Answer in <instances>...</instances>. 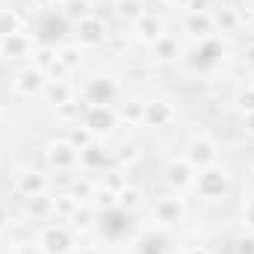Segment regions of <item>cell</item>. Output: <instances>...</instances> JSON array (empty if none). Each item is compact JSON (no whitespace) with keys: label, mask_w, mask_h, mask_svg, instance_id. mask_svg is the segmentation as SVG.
<instances>
[{"label":"cell","mask_w":254,"mask_h":254,"mask_svg":"<svg viewBox=\"0 0 254 254\" xmlns=\"http://www.w3.org/2000/svg\"><path fill=\"white\" fill-rule=\"evenodd\" d=\"M113 160H116L119 166H130V163H136V160H139V145H136V142H122L119 151H113Z\"/></svg>","instance_id":"33"},{"label":"cell","mask_w":254,"mask_h":254,"mask_svg":"<svg viewBox=\"0 0 254 254\" xmlns=\"http://www.w3.org/2000/svg\"><path fill=\"white\" fill-rule=\"evenodd\" d=\"M210 9H213L210 0H190V6H187V12H210Z\"/></svg>","instance_id":"38"},{"label":"cell","mask_w":254,"mask_h":254,"mask_svg":"<svg viewBox=\"0 0 254 254\" xmlns=\"http://www.w3.org/2000/svg\"><path fill=\"white\" fill-rule=\"evenodd\" d=\"M139 254H172V249L166 246V240H145Z\"/></svg>","instance_id":"36"},{"label":"cell","mask_w":254,"mask_h":254,"mask_svg":"<svg viewBox=\"0 0 254 254\" xmlns=\"http://www.w3.org/2000/svg\"><path fill=\"white\" fill-rule=\"evenodd\" d=\"M240 225L254 234V195L243 198V204H240Z\"/></svg>","instance_id":"34"},{"label":"cell","mask_w":254,"mask_h":254,"mask_svg":"<svg viewBox=\"0 0 254 254\" xmlns=\"http://www.w3.org/2000/svg\"><path fill=\"white\" fill-rule=\"evenodd\" d=\"M160 3H169V0H160Z\"/></svg>","instance_id":"48"},{"label":"cell","mask_w":254,"mask_h":254,"mask_svg":"<svg viewBox=\"0 0 254 254\" xmlns=\"http://www.w3.org/2000/svg\"><path fill=\"white\" fill-rule=\"evenodd\" d=\"M119 83L113 80V77H92V80H86V86H83V92H80V98H83V104H107V107H116V101H119Z\"/></svg>","instance_id":"10"},{"label":"cell","mask_w":254,"mask_h":254,"mask_svg":"<svg viewBox=\"0 0 254 254\" xmlns=\"http://www.w3.org/2000/svg\"><path fill=\"white\" fill-rule=\"evenodd\" d=\"M48 3H57V0H48Z\"/></svg>","instance_id":"49"},{"label":"cell","mask_w":254,"mask_h":254,"mask_svg":"<svg viewBox=\"0 0 254 254\" xmlns=\"http://www.w3.org/2000/svg\"><path fill=\"white\" fill-rule=\"evenodd\" d=\"M57 12L74 27L77 21H83L86 15H92V0H60V9Z\"/></svg>","instance_id":"26"},{"label":"cell","mask_w":254,"mask_h":254,"mask_svg":"<svg viewBox=\"0 0 254 254\" xmlns=\"http://www.w3.org/2000/svg\"><path fill=\"white\" fill-rule=\"evenodd\" d=\"M184 33L190 36L195 45L213 39V36H216L213 15H210V12H187V18H184Z\"/></svg>","instance_id":"17"},{"label":"cell","mask_w":254,"mask_h":254,"mask_svg":"<svg viewBox=\"0 0 254 254\" xmlns=\"http://www.w3.org/2000/svg\"><path fill=\"white\" fill-rule=\"evenodd\" d=\"M187 210L190 207H187V198L181 192H163L157 198H148V207H145L148 222L154 228H175V225H181L187 219Z\"/></svg>","instance_id":"2"},{"label":"cell","mask_w":254,"mask_h":254,"mask_svg":"<svg viewBox=\"0 0 254 254\" xmlns=\"http://www.w3.org/2000/svg\"><path fill=\"white\" fill-rule=\"evenodd\" d=\"M148 9H145V3L142 0H116V18L122 21V24H133L136 18H142Z\"/></svg>","instance_id":"27"},{"label":"cell","mask_w":254,"mask_h":254,"mask_svg":"<svg viewBox=\"0 0 254 254\" xmlns=\"http://www.w3.org/2000/svg\"><path fill=\"white\" fill-rule=\"evenodd\" d=\"M169 6H175V9H187L190 0H169Z\"/></svg>","instance_id":"43"},{"label":"cell","mask_w":254,"mask_h":254,"mask_svg":"<svg viewBox=\"0 0 254 254\" xmlns=\"http://www.w3.org/2000/svg\"><path fill=\"white\" fill-rule=\"evenodd\" d=\"M21 27H24V18L15 9H0V39L9 33H18Z\"/></svg>","instance_id":"31"},{"label":"cell","mask_w":254,"mask_h":254,"mask_svg":"<svg viewBox=\"0 0 254 254\" xmlns=\"http://www.w3.org/2000/svg\"><path fill=\"white\" fill-rule=\"evenodd\" d=\"M210 15H213V27H216V36H237V33H243L246 30V15H243V9L240 6H213L210 9Z\"/></svg>","instance_id":"14"},{"label":"cell","mask_w":254,"mask_h":254,"mask_svg":"<svg viewBox=\"0 0 254 254\" xmlns=\"http://www.w3.org/2000/svg\"><path fill=\"white\" fill-rule=\"evenodd\" d=\"M98 228H101V234H107L110 240H122L127 231H130V213H125L122 207L104 210V213H98Z\"/></svg>","instance_id":"16"},{"label":"cell","mask_w":254,"mask_h":254,"mask_svg":"<svg viewBox=\"0 0 254 254\" xmlns=\"http://www.w3.org/2000/svg\"><path fill=\"white\" fill-rule=\"evenodd\" d=\"M252 172H254V160H252Z\"/></svg>","instance_id":"47"},{"label":"cell","mask_w":254,"mask_h":254,"mask_svg":"<svg viewBox=\"0 0 254 254\" xmlns=\"http://www.w3.org/2000/svg\"><path fill=\"white\" fill-rule=\"evenodd\" d=\"M243 133L254 139V113H246V116H243Z\"/></svg>","instance_id":"40"},{"label":"cell","mask_w":254,"mask_h":254,"mask_svg":"<svg viewBox=\"0 0 254 254\" xmlns=\"http://www.w3.org/2000/svg\"><path fill=\"white\" fill-rule=\"evenodd\" d=\"M74 98H77V86L71 80H48V86L42 92V101L48 107H54V110L68 104V101H74Z\"/></svg>","instance_id":"21"},{"label":"cell","mask_w":254,"mask_h":254,"mask_svg":"<svg viewBox=\"0 0 254 254\" xmlns=\"http://www.w3.org/2000/svg\"><path fill=\"white\" fill-rule=\"evenodd\" d=\"M80 207H83V204H80L71 192H60V195H54V219H57V222H68V225H71V219L77 216Z\"/></svg>","instance_id":"23"},{"label":"cell","mask_w":254,"mask_h":254,"mask_svg":"<svg viewBox=\"0 0 254 254\" xmlns=\"http://www.w3.org/2000/svg\"><path fill=\"white\" fill-rule=\"evenodd\" d=\"M119 207L125 210V213H139V210H145L148 207V195L142 187H136V184H127L125 190L119 192Z\"/></svg>","instance_id":"22"},{"label":"cell","mask_w":254,"mask_h":254,"mask_svg":"<svg viewBox=\"0 0 254 254\" xmlns=\"http://www.w3.org/2000/svg\"><path fill=\"white\" fill-rule=\"evenodd\" d=\"M77 246V237H74V228L68 222H42L36 228V252L39 254H71Z\"/></svg>","instance_id":"3"},{"label":"cell","mask_w":254,"mask_h":254,"mask_svg":"<svg viewBox=\"0 0 254 254\" xmlns=\"http://www.w3.org/2000/svg\"><path fill=\"white\" fill-rule=\"evenodd\" d=\"M178 119V110L172 101L166 98H151L145 101V116H142V125L151 127V130H163V127H172Z\"/></svg>","instance_id":"15"},{"label":"cell","mask_w":254,"mask_h":254,"mask_svg":"<svg viewBox=\"0 0 254 254\" xmlns=\"http://www.w3.org/2000/svg\"><path fill=\"white\" fill-rule=\"evenodd\" d=\"M222 157V145L216 136L210 133H192L190 142L184 145V160L190 163L192 169H207V166H216Z\"/></svg>","instance_id":"4"},{"label":"cell","mask_w":254,"mask_h":254,"mask_svg":"<svg viewBox=\"0 0 254 254\" xmlns=\"http://www.w3.org/2000/svg\"><path fill=\"white\" fill-rule=\"evenodd\" d=\"M192 190L198 192L201 201H210V204H213V201H225V198H231V192H234V175H231V169L222 166V163L207 166V169H198Z\"/></svg>","instance_id":"1"},{"label":"cell","mask_w":254,"mask_h":254,"mask_svg":"<svg viewBox=\"0 0 254 254\" xmlns=\"http://www.w3.org/2000/svg\"><path fill=\"white\" fill-rule=\"evenodd\" d=\"M234 254H254V234L252 231H243L237 240H234Z\"/></svg>","instance_id":"35"},{"label":"cell","mask_w":254,"mask_h":254,"mask_svg":"<svg viewBox=\"0 0 254 254\" xmlns=\"http://www.w3.org/2000/svg\"><path fill=\"white\" fill-rule=\"evenodd\" d=\"M9 222H12V216H9V210H6V207L0 204V234H3L6 228H9Z\"/></svg>","instance_id":"41"},{"label":"cell","mask_w":254,"mask_h":254,"mask_svg":"<svg viewBox=\"0 0 254 254\" xmlns=\"http://www.w3.org/2000/svg\"><path fill=\"white\" fill-rule=\"evenodd\" d=\"M240 60H243V68H249V74H252V71H254V42H249V45L243 48Z\"/></svg>","instance_id":"37"},{"label":"cell","mask_w":254,"mask_h":254,"mask_svg":"<svg viewBox=\"0 0 254 254\" xmlns=\"http://www.w3.org/2000/svg\"><path fill=\"white\" fill-rule=\"evenodd\" d=\"M36 48H39L36 36L18 30V33H9L0 39V60L3 63H27V60H33Z\"/></svg>","instance_id":"6"},{"label":"cell","mask_w":254,"mask_h":254,"mask_svg":"<svg viewBox=\"0 0 254 254\" xmlns=\"http://www.w3.org/2000/svg\"><path fill=\"white\" fill-rule=\"evenodd\" d=\"M249 83H252V86H254V71H252V77H249Z\"/></svg>","instance_id":"46"},{"label":"cell","mask_w":254,"mask_h":254,"mask_svg":"<svg viewBox=\"0 0 254 254\" xmlns=\"http://www.w3.org/2000/svg\"><path fill=\"white\" fill-rule=\"evenodd\" d=\"M148 51H151V60H154V63H163V65L184 60V45H181V39H175V36H169V33H166L160 42H154Z\"/></svg>","instance_id":"20"},{"label":"cell","mask_w":254,"mask_h":254,"mask_svg":"<svg viewBox=\"0 0 254 254\" xmlns=\"http://www.w3.org/2000/svg\"><path fill=\"white\" fill-rule=\"evenodd\" d=\"M45 86H48V77H45L36 65H24V68H18L15 77H12V92L21 95V98H42Z\"/></svg>","instance_id":"12"},{"label":"cell","mask_w":254,"mask_h":254,"mask_svg":"<svg viewBox=\"0 0 254 254\" xmlns=\"http://www.w3.org/2000/svg\"><path fill=\"white\" fill-rule=\"evenodd\" d=\"M172 254H213L210 249H204V246H184V249H178V252Z\"/></svg>","instance_id":"39"},{"label":"cell","mask_w":254,"mask_h":254,"mask_svg":"<svg viewBox=\"0 0 254 254\" xmlns=\"http://www.w3.org/2000/svg\"><path fill=\"white\" fill-rule=\"evenodd\" d=\"M234 107L240 110V116H246V113H254V86H243V89H237V95H234Z\"/></svg>","instance_id":"32"},{"label":"cell","mask_w":254,"mask_h":254,"mask_svg":"<svg viewBox=\"0 0 254 254\" xmlns=\"http://www.w3.org/2000/svg\"><path fill=\"white\" fill-rule=\"evenodd\" d=\"M240 9H243V15H246V18H254V0H243V6H240Z\"/></svg>","instance_id":"42"},{"label":"cell","mask_w":254,"mask_h":254,"mask_svg":"<svg viewBox=\"0 0 254 254\" xmlns=\"http://www.w3.org/2000/svg\"><path fill=\"white\" fill-rule=\"evenodd\" d=\"M45 163H48V169L51 172H57V175H77L80 172V151L65 139H51L48 145H45Z\"/></svg>","instance_id":"5"},{"label":"cell","mask_w":254,"mask_h":254,"mask_svg":"<svg viewBox=\"0 0 254 254\" xmlns=\"http://www.w3.org/2000/svg\"><path fill=\"white\" fill-rule=\"evenodd\" d=\"M60 63L65 65L68 74H74L80 65H83V48L77 42H68V45H60Z\"/></svg>","instance_id":"28"},{"label":"cell","mask_w":254,"mask_h":254,"mask_svg":"<svg viewBox=\"0 0 254 254\" xmlns=\"http://www.w3.org/2000/svg\"><path fill=\"white\" fill-rule=\"evenodd\" d=\"M21 210H24V216L33 219V222H51V219H54V195H51V192L27 195V198H21Z\"/></svg>","instance_id":"18"},{"label":"cell","mask_w":254,"mask_h":254,"mask_svg":"<svg viewBox=\"0 0 254 254\" xmlns=\"http://www.w3.org/2000/svg\"><path fill=\"white\" fill-rule=\"evenodd\" d=\"M18 254H39V252H36V249H33V252H18Z\"/></svg>","instance_id":"45"},{"label":"cell","mask_w":254,"mask_h":254,"mask_svg":"<svg viewBox=\"0 0 254 254\" xmlns=\"http://www.w3.org/2000/svg\"><path fill=\"white\" fill-rule=\"evenodd\" d=\"M160 181H163V187L169 192L192 190V184H195V169H192L184 157H172V160H166V166H163V172H160Z\"/></svg>","instance_id":"9"},{"label":"cell","mask_w":254,"mask_h":254,"mask_svg":"<svg viewBox=\"0 0 254 254\" xmlns=\"http://www.w3.org/2000/svg\"><path fill=\"white\" fill-rule=\"evenodd\" d=\"M127 184H130V181H127V169H125V166L110 169V172H104V178H101V187H104V190H110V192H116V195L125 190Z\"/></svg>","instance_id":"30"},{"label":"cell","mask_w":254,"mask_h":254,"mask_svg":"<svg viewBox=\"0 0 254 254\" xmlns=\"http://www.w3.org/2000/svg\"><path fill=\"white\" fill-rule=\"evenodd\" d=\"M65 139L77 148V151H83V148H89L92 142H95V133L89 130V127L83 125V122H77V125L68 127V133H65Z\"/></svg>","instance_id":"29"},{"label":"cell","mask_w":254,"mask_h":254,"mask_svg":"<svg viewBox=\"0 0 254 254\" xmlns=\"http://www.w3.org/2000/svg\"><path fill=\"white\" fill-rule=\"evenodd\" d=\"M48 187H51L48 175H45L42 169H33V166H21V169L12 175V190L18 192L21 198H27V195H42V192H48Z\"/></svg>","instance_id":"13"},{"label":"cell","mask_w":254,"mask_h":254,"mask_svg":"<svg viewBox=\"0 0 254 254\" xmlns=\"http://www.w3.org/2000/svg\"><path fill=\"white\" fill-rule=\"evenodd\" d=\"M107 39H110V27H107V21H104L101 15H95V12L74 24V42H77L83 51H86V48L107 45Z\"/></svg>","instance_id":"7"},{"label":"cell","mask_w":254,"mask_h":254,"mask_svg":"<svg viewBox=\"0 0 254 254\" xmlns=\"http://www.w3.org/2000/svg\"><path fill=\"white\" fill-rule=\"evenodd\" d=\"M60 63V48L57 45H45V42H39V48H36V54H33V63L30 65H36L45 77L54 71V65Z\"/></svg>","instance_id":"25"},{"label":"cell","mask_w":254,"mask_h":254,"mask_svg":"<svg viewBox=\"0 0 254 254\" xmlns=\"http://www.w3.org/2000/svg\"><path fill=\"white\" fill-rule=\"evenodd\" d=\"M80 122L95 133V139H101L119 127V113H116V107H107V104H86Z\"/></svg>","instance_id":"8"},{"label":"cell","mask_w":254,"mask_h":254,"mask_svg":"<svg viewBox=\"0 0 254 254\" xmlns=\"http://www.w3.org/2000/svg\"><path fill=\"white\" fill-rule=\"evenodd\" d=\"M116 113H119V122L127 125H142V116H145V101L142 98H125L116 104Z\"/></svg>","instance_id":"24"},{"label":"cell","mask_w":254,"mask_h":254,"mask_svg":"<svg viewBox=\"0 0 254 254\" xmlns=\"http://www.w3.org/2000/svg\"><path fill=\"white\" fill-rule=\"evenodd\" d=\"M130 36H133L139 45L151 48L154 42H160V39L166 36V21H163V15H157V12H145L142 18H136V21L130 24Z\"/></svg>","instance_id":"11"},{"label":"cell","mask_w":254,"mask_h":254,"mask_svg":"<svg viewBox=\"0 0 254 254\" xmlns=\"http://www.w3.org/2000/svg\"><path fill=\"white\" fill-rule=\"evenodd\" d=\"M3 119H6V113H3V107H0V125H3Z\"/></svg>","instance_id":"44"},{"label":"cell","mask_w":254,"mask_h":254,"mask_svg":"<svg viewBox=\"0 0 254 254\" xmlns=\"http://www.w3.org/2000/svg\"><path fill=\"white\" fill-rule=\"evenodd\" d=\"M110 157H113V151H107V148L95 139L89 148H83V151H80V172H86V175L104 172V169H107V163H110Z\"/></svg>","instance_id":"19"}]
</instances>
